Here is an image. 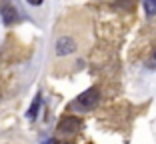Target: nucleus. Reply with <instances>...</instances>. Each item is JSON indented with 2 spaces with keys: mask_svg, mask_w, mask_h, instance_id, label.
Wrapping results in <instances>:
<instances>
[{
  "mask_svg": "<svg viewBox=\"0 0 156 144\" xmlns=\"http://www.w3.org/2000/svg\"><path fill=\"white\" fill-rule=\"evenodd\" d=\"M62 144H74V142H62Z\"/></svg>",
  "mask_w": 156,
  "mask_h": 144,
  "instance_id": "obj_9",
  "label": "nucleus"
},
{
  "mask_svg": "<svg viewBox=\"0 0 156 144\" xmlns=\"http://www.w3.org/2000/svg\"><path fill=\"white\" fill-rule=\"evenodd\" d=\"M0 96H2V94H0Z\"/></svg>",
  "mask_w": 156,
  "mask_h": 144,
  "instance_id": "obj_10",
  "label": "nucleus"
},
{
  "mask_svg": "<svg viewBox=\"0 0 156 144\" xmlns=\"http://www.w3.org/2000/svg\"><path fill=\"white\" fill-rule=\"evenodd\" d=\"M98 102H100V90L98 88H88L74 100V106L82 108V110H92Z\"/></svg>",
  "mask_w": 156,
  "mask_h": 144,
  "instance_id": "obj_1",
  "label": "nucleus"
},
{
  "mask_svg": "<svg viewBox=\"0 0 156 144\" xmlns=\"http://www.w3.org/2000/svg\"><path fill=\"white\" fill-rule=\"evenodd\" d=\"M42 144H56V140H52V138H48V140H44Z\"/></svg>",
  "mask_w": 156,
  "mask_h": 144,
  "instance_id": "obj_8",
  "label": "nucleus"
},
{
  "mask_svg": "<svg viewBox=\"0 0 156 144\" xmlns=\"http://www.w3.org/2000/svg\"><path fill=\"white\" fill-rule=\"evenodd\" d=\"M2 22L6 24V26H10V24L18 22V12H16V8L10 4H4L2 6Z\"/></svg>",
  "mask_w": 156,
  "mask_h": 144,
  "instance_id": "obj_4",
  "label": "nucleus"
},
{
  "mask_svg": "<svg viewBox=\"0 0 156 144\" xmlns=\"http://www.w3.org/2000/svg\"><path fill=\"white\" fill-rule=\"evenodd\" d=\"M40 102H42V98H40V94H36V98L32 100V104H30V108H28V112H26V118H36L38 116V110H40Z\"/></svg>",
  "mask_w": 156,
  "mask_h": 144,
  "instance_id": "obj_5",
  "label": "nucleus"
},
{
  "mask_svg": "<svg viewBox=\"0 0 156 144\" xmlns=\"http://www.w3.org/2000/svg\"><path fill=\"white\" fill-rule=\"evenodd\" d=\"M26 2H28L30 6H40L42 2H44V0H26Z\"/></svg>",
  "mask_w": 156,
  "mask_h": 144,
  "instance_id": "obj_7",
  "label": "nucleus"
},
{
  "mask_svg": "<svg viewBox=\"0 0 156 144\" xmlns=\"http://www.w3.org/2000/svg\"><path fill=\"white\" fill-rule=\"evenodd\" d=\"M80 128H82V120H80L78 116H64L58 122V130L60 132H68V134H72V132H78Z\"/></svg>",
  "mask_w": 156,
  "mask_h": 144,
  "instance_id": "obj_2",
  "label": "nucleus"
},
{
  "mask_svg": "<svg viewBox=\"0 0 156 144\" xmlns=\"http://www.w3.org/2000/svg\"><path fill=\"white\" fill-rule=\"evenodd\" d=\"M76 50V42H74L72 36H60L56 40V54L58 56H66V54H72Z\"/></svg>",
  "mask_w": 156,
  "mask_h": 144,
  "instance_id": "obj_3",
  "label": "nucleus"
},
{
  "mask_svg": "<svg viewBox=\"0 0 156 144\" xmlns=\"http://www.w3.org/2000/svg\"><path fill=\"white\" fill-rule=\"evenodd\" d=\"M142 6L148 16H156V0H142Z\"/></svg>",
  "mask_w": 156,
  "mask_h": 144,
  "instance_id": "obj_6",
  "label": "nucleus"
},
{
  "mask_svg": "<svg viewBox=\"0 0 156 144\" xmlns=\"http://www.w3.org/2000/svg\"><path fill=\"white\" fill-rule=\"evenodd\" d=\"M154 56H156V54H154Z\"/></svg>",
  "mask_w": 156,
  "mask_h": 144,
  "instance_id": "obj_11",
  "label": "nucleus"
}]
</instances>
